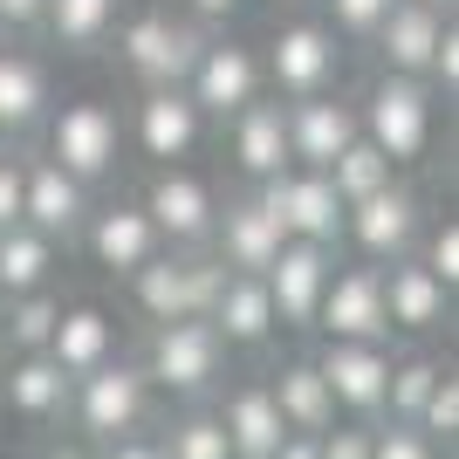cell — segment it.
I'll return each mask as SVG.
<instances>
[{
	"label": "cell",
	"mask_w": 459,
	"mask_h": 459,
	"mask_svg": "<svg viewBox=\"0 0 459 459\" xmlns=\"http://www.w3.org/2000/svg\"><path fill=\"white\" fill-rule=\"evenodd\" d=\"M41 152L56 158L62 172H76L82 186H103L124 165V117L103 96H69L41 117Z\"/></svg>",
	"instance_id": "cell-1"
},
{
	"label": "cell",
	"mask_w": 459,
	"mask_h": 459,
	"mask_svg": "<svg viewBox=\"0 0 459 459\" xmlns=\"http://www.w3.org/2000/svg\"><path fill=\"white\" fill-rule=\"evenodd\" d=\"M432 117H439V96L425 90L419 76H384V69H377V82L357 96V131H364L398 172L425 158V144H432Z\"/></svg>",
	"instance_id": "cell-2"
},
{
	"label": "cell",
	"mask_w": 459,
	"mask_h": 459,
	"mask_svg": "<svg viewBox=\"0 0 459 459\" xmlns=\"http://www.w3.org/2000/svg\"><path fill=\"white\" fill-rule=\"evenodd\" d=\"M131 281V302L137 316H152V323H186V316H206L227 268L212 261L206 247H158L144 268L124 274Z\"/></svg>",
	"instance_id": "cell-3"
},
{
	"label": "cell",
	"mask_w": 459,
	"mask_h": 459,
	"mask_svg": "<svg viewBox=\"0 0 459 459\" xmlns=\"http://www.w3.org/2000/svg\"><path fill=\"white\" fill-rule=\"evenodd\" d=\"M117 62L131 69L137 90H172V82H186L192 56H199V41H206V28H192L186 14H172V7H144V14H124L117 21Z\"/></svg>",
	"instance_id": "cell-4"
},
{
	"label": "cell",
	"mask_w": 459,
	"mask_h": 459,
	"mask_svg": "<svg viewBox=\"0 0 459 459\" xmlns=\"http://www.w3.org/2000/svg\"><path fill=\"white\" fill-rule=\"evenodd\" d=\"M69 419H76V432L90 446L144 432V419H152V377H144V364L110 357V364L82 370V377L69 384Z\"/></svg>",
	"instance_id": "cell-5"
},
{
	"label": "cell",
	"mask_w": 459,
	"mask_h": 459,
	"mask_svg": "<svg viewBox=\"0 0 459 459\" xmlns=\"http://www.w3.org/2000/svg\"><path fill=\"white\" fill-rule=\"evenodd\" d=\"M261 76H268V90L281 96V103H295V96H316V90H336V76H343V35H336L323 14H295V21H281V28L268 35Z\"/></svg>",
	"instance_id": "cell-6"
},
{
	"label": "cell",
	"mask_w": 459,
	"mask_h": 459,
	"mask_svg": "<svg viewBox=\"0 0 459 459\" xmlns=\"http://www.w3.org/2000/svg\"><path fill=\"white\" fill-rule=\"evenodd\" d=\"M227 370V343L206 316H186V323H158L152 350H144V377L152 391H172V398H206Z\"/></svg>",
	"instance_id": "cell-7"
},
{
	"label": "cell",
	"mask_w": 459,
	"mask_h": 459,
	"mask_svg": "<svg viewBox=\"0 0 459 459\" xmlns=\"http://www.w3.org/2000/svg\"><path fill=\"white\" fill-rule=\"evenodd\" d=\"M178 90L199 103V117H206V124H227L233 110H247L254 96L268 90V76H261V56H254L247 41H233L227 28H220V35L199 41V56H192V69H186V82H178Z\"/></svg>",
	"instance_id": "cell-8"
},
{
	"label": "cell",
	"mask_w": 459,
	"mask_h": 459,
	"mask_svg": "<svg viewBox=\"0 0 459 459\" xmlns=\"http://www.w3.org/2000/svg\"><path fill=\"white\" fill-rule=\"evenodd\" d=\"M419 233H425V206H419V192L404 186V178H391L384 192L343 206V240L357 247V261H370V268L404 261V254L419 247Z\"/></svg>",
	"instance_id": "cell-9"
},
{
	"label": "cell",
	"mask_w": 459,
	"mask_h": 459,
	"mask_svg": "<svg viewBox=\"0 0 459 459\" xmlns=\"http://www.w3.org/2000/svg\"><path fill=\"white\" fill-rule=\"evenodd\" d=\"M308 329H323V343H391V323H384V274L370 268V261H350V268L336 261Z\"/></svg>",
	"instance_id": "cell-10"
},
{
	"label": "cell",
	"mask_w": 459,
	"mask_h": 459,
	"mask_svg": "<svg viewBox=\"0 0 459 459\" xmlns=\"http://www.w3.org/2000/svg\"><path fill=\"white\" fill-rule=\"evenodd\" d=\"M261 206L281 220L288 240H316V247H336L343 240V199L329 186V172H308V165H288V172L261 178Z\"/></svg>",
	"instance_id": "cell-11"
},
{
	"label": "cell",
	"mask_w": 459,
	"mask_h": 459,
	"mask_svg": "<svg viewBox=\"0 0 459 459\" xmlns=\"http://www.w3.org/2000/svg\"><path fill=\"white\" fill-rule=\"evenodd\" d=\"M137 206L152 212V227H158L165 247H206L212 220H220V186L199 178V172H186V165H158Z\"/></svg>",
	"instance_id": "cell-12"
},
{
	"label": "cell",
	"mask_w": 459,
	"mask_h": 459,
	"mask_svg": "<svg viewBox=\"0 0 459 459\" xmlns=\"http://www.w3.org/2000/svg\"><path fill=\"white\" fill-rule=\"evenodd\" d=\"M90 206H96V186H82L76 172H62L48 152H28V172H21V227L48 233V240H76Z\"/></svg>",
	"instance_id": "cell-13"
},
{
	"label": "cell",
	"mask_w": 459,
	"mask_h": 459,
	"mask_svg": "<svg viewBox=\"0 0 459 459\" xmlns=\"http://www.w3.org/2000/svg\"><path fill=\"white\" fill-rule=\"evenodd\" d=\"M281 220H274L268 206H261V192H233V199H220V220H212V240L206 254L220 261L227 274H268V261L281 254Z\"/></svg>",
	"instance_id": "cell-14"
},
{
	"label": "cell",
	"mask_w": 459,
	"mask_h": 459,
	"mask_svg": "<svg viewBox=\"0 0 459 459\" xmlns=\"http://www.w3.org/2000/svg\"><path fill=\"white\" fill-rule=\"evenodd\" d=\"M288 117V165H308V172H329V158L357 137V96L343 90H316L281 103Z\"/></svg>",
	"instance_id": "cell-15"
},
{
	"label": "cell",
	"mask_w": 459,
	"mask_h": 459,
	"mask_svg": "<svg viewBox=\"0 0 459 459\" xmlns=\"http://www.w3.org/2000/svg\"><path fill=\"white\" fill-rule=\"evenodd\" d=\"M316 370H323L336 411L377 425L384 419V377H391V343H323L316 350Z\"/></svg>",
	"instance_id": "cell-16"
},
{
	"label": "cell",
	"mask_w": 459,
	"mask_h": 459,
	"mask_svg": "<svg viewBox=\"0 0 459 459\" xmlns=\"http://www.w3.org/2000/svg\"><path fill=\"white\" fill-rule=\"evenodd\" d=\"M446 28H453V0H398L377 21V35H370L377 69L384 76H425V62H432Z\"/></svg>",
	"instance_id": "cell-17"
},
{
	"label": "cell",
	"mask_w": 459,
	"mask_h": 459,
	"mask_svg": "<svg viewBox=\"0 0 459 459\" xmlns=\"http://www.w3.org/2000/svg\"><path fill=\"white\" fill-rule=\"evenodd\" d=\"M48 110H56L48 62L28 41H0V144H28Z\"/></svg>",
	"instance_id": "cell-18"
},
{
	"label": "cell",
	"mask_w": 459,
	"mask_h": 459,
	"mask_svg": "<svg viewBox=\"0 0 459 459\" xmlns=\"http://www.w3.org/2000/svg\"><path fill=\"white\" fill-rule=\"evenodd\" d=\"M199 137H206V117L192 103L186 90H137V117H131V144L158 165H186L199 152Z\"/></svg>",
	"instance_id": "cell-19"
},
{
	"label": "cell",
	"mask_w": 459,
	"mask_h": 459,
	"mask_svg": "<svg viewBox=\"0 0 459 459\" xmlns=\"http://www.w3.org/2000/svg\"><path fill=\"white\" fill-rule=\"evenodd\" d=\"M329 268H336V247H316V240H281V254L268 261V295H274V323L281 329H308L316 323V302L329 288Z\"/></svg>",
	"instance_id": "cell-20"
},
{
	"label": "cell",
	"mask_w": 459,
	"mask_h": 459,
	"mask_svg": "<svg viewBox=\"0 0 459 459\" xmlns=\"http://www.w3.org/2000/svg\"><path fill=\"white\" fill-rule=\"evenodd\" d=\"M82 247H90L96 268L131 274V268H144L165 240H158L152 212L137 206V199H110V206H90V220H82Z\"/></svg>",
	"instance_id": "cell-21"
},
{
	"label": "cell",
	"mask_w": 459,
	"mask_h": 459,
	"mask_svg": "<svg viewBox=\"0 0 459 459\" xmlns=\"http://www.w3.org/2000/svg\"><path fill=\"white\" fill-rule=\"evenodd\" d=\"M227 152H233V172L261 186V178L288 172V117H281V96H254L247 110L227 117Z\"/></svg>",
	"instance_id": "cell-22"
},
{
	"label": "cell",
	"mask_w": 459,
	"mask_h": 459,
	"mask_svg": "<svg viewBox=\"0 0 459 459\" xmlns=\"http://www.w3.org/2000/svg\"><path fill=\"white\" fill-rule=\"evenodd\" d=\"M384 323L404 329V336H432L446 323V308H453V288L439 274L425 268L419 254H404V261H384Z\"/></svg>",
	"instance_id": "cell-23"
},
{
	"label": "cell",
	"mask_w": 459,
	"mask_h": 459,
	"mask_svg": "<svg viewBox=\"0 0 459 459\" xmlns=\"http://www.w3.org/2000/svg\"><path fill=\"white\" fill-rule=\"evenodd\" d=\"M69 370L48 357V350H14V364H7V377H0V398H7V411L28 425H56L69 419Z\"/></svg>",
	"instance_id": "cell-24"
},
{
	"label": "cell",
	"mask_w": 459,
	"mask_h": 459,
	"mask_svg": "<svg viewBox=\"0 0 459 459\" xmlns=\"http://www.w3.org/2000/svg\"><path fill=\"white\" fill-rule=\"evenodd\" d=\"M206 323L220 329V343L227 350H261L274 336V295H268V281L261 274H227L220 281V295H212V308H206Z\"/></svg>",
	"instance_id": "cell-25"
},
{
	"label": "cell",
	"mask_w": 459,
	"mask_h": 459,
	"mask_svg": "<svg viewBox=\"0 0 459 459\" xmlns=\"http://www.w3.org/2000/svg\"><path fill=\"white\" fill-rule=\"evenodd\" d=\"M220 432H227L233 459H268L274 446L288 439L281 411H274L268 377H247V384H233L227 398H220Z\"/></svg>",
	"instance_id": "cell-26"
},
{
	"label": "cell",
	"mask_w": 459,
	"mask_h": 459,
	"mask_svg": "<svg viewBox=\"0 0 459 459\" xmlns=\"http://www.w3.org/2000/svg\"><path fill=\"white\" fill-rule=\"evenodd\" d=\"M48 357H56L69 377H82V370H96V364H110V357H117V323H110L96 302H62L56 336H48Z\"/></svg>",
	"instance_id": "cell-27"
},
{
	"label": "cell",
	"mask_w": 459,
	"mask_h": 459,
	"mask_svg": "<svg viewBox=\"0 0 459 459\" xmlns=\"http://www.w3.org/2000/svg\"><path fill=\"white\" fill-rule=\"evenodd\" d=\"M274 391V411H281L288 432H329L336 425V398H329L323 370H316V357H295V364H281L268 377Z\"/></svg>",
	"instance_id": "cell-28"
},
{
	"label": "cell",
	"mask_w": 459,
	"mask_h": 459,
	"mask_svg": "<svg viewBox=\"0 0 459 459\" xmlns=\"http://www.w3.org/2000/svg\"><path fill=\"white\" fill-rule=\"evenodd\" d=\"M56 254H62V240H48V233L0 227V302L48 288V281H56Z\"/></svg>",
	"instance_id": "cell-29"
},
{
	"label": "cell",
	"mask_w": 459,
	"mask_h": 459,
	"mask_svg": "<svg viewBox=\"0 0 459 459\" xmlns=\"http://www.w3.org/2000/svg\"><path fill=\"white\" fill-rule=\"evenodd\" d=\"M117 21H124V0H48L41 35L56 48H69V56H96L117 35Z\"/></svg>",
	"instance_id": "cell-30"
},
{
	"label": "cell",
	"mask_w": 459,
	"mask_h": 459,
	"mask_svg": "<svg viewBox=\"0 0 459 459\" xmlns=\"http://www.w3.org/2000/svg\"><path fill=\"white\" fill-rule=\"evenodd\" d=\"M391 178H398V165H391V158H384L364 131H357L343 152L329 158V186H336V199H343V206H350V199H370V192H384Z\"/></svg>",
	"instance_id": "cell-31"
},
{
	"label": "cell",
	"mask_w": 459,
	"mask_h": 459,
	"mask_svg": "<svg viewBox=\"0 0 459 459\" xmlns=\"http://www.w3.org/2000/svg\"><path fill=\"white\" fill-rule=\"evenodd\" d=\"M56 316H62V295H56V288L14 295V302H0V343H7V350H48Z\"/></svg>",
	"instance_id": "cell-32"
},
{
	"label": "cell",
	"mask_w": 459,
	"mask_h": 459,
	"mask_svg": "<svg viewBox=\"0 0 459 459\" xmlns=\"http://www.w3.org/2000/svg\"><path fill=\"white\" fill-rule=\"evenodd\" d=\"M439 357H391V377H384V419H419V404L432 398V384H439Z\"/></svg>",
	"instance_id": "cell-33"
},
{
	"label": "cell",
	"mask_w": 459,
	"mask_h": 459,
	"mask_svg": "<svg viewBox=\"0 0 459 459\" xmlns=\"http://www.w3.org/2000/svg\"><path fill=\"white\" fill-rule=\"evenodd\" d=\"M158 446H165V459H233L227 432H220V411H199V404H192L186 419L165 425Z\"/></svg>",
	"instance_id": "cell-34"
},
{
	"label": "cell",
	"mask_w": 459,
	"mask_h": 459,
	"mask_svg": "<svg viewBox=\"0 0 459 459\" xmlns=\"http://www.w3.org/2000/svg\"><path fill=\"white\" fill-rule=\"evenodd\" d=\"M411 425H419V432H425L432 446H446V439L459 432V377H453V370H439L432 398L419 404V419H411Z\"/></svg>",
	"instance_id": "cell-35"
},
{
	"label": "cell",
	"mask_w": 459,
	"mask_h": 459,
	"mask_svg": "<svg viewBox=\"0 0 459 459\" xmlns=\"http://www.w3.org/2000/svg\"><path fill=\"white\" fill-rule=\"evenodd\" d=\"M370 459H439V446L404 419H377L370 425Z\"/></svg>",
	"instance_id": "cell-36"
},
{
	"label": "cell",
	"mask_w": 459,
	"mask_h": 459,
	"mask_svg": "<svg viewBox=\"0 0 459 459\" xmlns=\"http://www.w3.org/2000/svg\"><path fill=\"white\" fill-rule=\"evenodd\" d=\"M411 254H419L446 288H459V227H453V220H425V233H419V247H411Z\"/></svg>",
	"instance_id": "cell-37"
},
{
	"label": "cell",
	"mask_w": 459,
	"mask_h": 459,
	"mask_svg": "<svg viewBox=\"0 0 459 459\" xmlns=\"http://www.w3.org/2000/svg\"><path fill=\"white\" fill-rule=\"evenodd\" d=\"M391 7H398V0H323V21L336 35H350V41H370Z\"/></svg>",
	"instance_id": "cell-38"
},
{
	"label": "cell",
	"mask_w": 459,
	"mask_h": 459,
	"mask_svg": "<svg viewBox=\"0 0 459 459\" xmlns=\"http://www.w3.org/2000/svg\"><path fill=\"white\" fill-rule=\"evenodd\" d=\"M425 90L439 96V103H453V90H459V21L439 35V48H432V62H425Z\"/></svg>",
	"instance_id": "cell-39"
},
{
	"label": "cell",
	"mask_w": 459,
	"mask_h": 459,
	"mask_svg": "<svg viewBox=\"0 0 459 459\" xmlns=\"http://www.w3.org/2000/svg\"><path fill=\"white\" fill-rule=\"evenodd\" d=\"M316 459H370V425L350 419V425H329L316 432Z\"/></svg>",
	"instance_id": "cell-40"
},
{
	"label": "cell",
	"mask_w": 459,
	"mask_h": 459,
	"mask_svg": "<svg viewBox=\"0 0 459 459\" xmlns=\"http://www.w3.org/2000/svg\"><path fill=\"white\" fill-rule=\"evenodd\" d=\"M21 172H28V152L0 144V227H21Z\"/></svg>",
	"instance_id": "cell-41"
},
{
	"label": "cell",
	"mask_w": 459,
	"mask_h": 459,
	"mask_svg": "<svg viewBox=\"0 0 459 459\" xmlns=\"http://www.w3.org/2000/svg\"><path fill=\"white\" fill-rule=\"evenodd\" d=\"M48 0H0V41H35Z\"/></svg>",
	"instance_id": "cell-42"
},
{
	"label": "cell",
	"mask_w": 459,
	"mask_h": 459,
	"mask_svg": "<svg viewBox=\"0 0 459 459\" xmlns=\"http://www.w3.org/2000/svg\"><path fill=\"white\" fill-rule=\"evenodd\" d=\"M178 14H186L192 28H206V35H220V28H233V14H240V0H186Z\"/></svg>",
	"instance_id": "cell-43"
},
{
	"label": "cell",
	"mask_w": 459,
	"mask_h": 459,
	"mask_svg": "<svg viewBox=\"0 0 459 459\" xmlns=\"http://www.w3.org/2000/svg\"><path fill=\"white\" fill-rule=\"evenodd\" d=\"M96 459H165V446H158V432H124V439L96 446Z\"/></svg>",
	"instance_id": "cell-44"
},
{
	"label": "cell",
	"mask_w": 459,
	"mask_h": 459,
	"mask_svg": "<svg viewBox=\"0 0 459 459\" xmlns=\"http://www.w3.org/2000/svg\"><path fill=\"white\" fill-rule=\"evenodd\" d=\"M268 459H316V432H288V439L274 446Z\"/></svg>",
	"instance_id": "cell-45"
},
{
	"label": "cell",
	"mask_w": 459,
	"mask_h": 459,
	"mask_svg": "<svg viewBox=\"0 0 459 459\" xmlns=\"http://www.w3.org/2000/svg\"><path fill=\"white\" fill-rule=\"evenodd\" d=\"M41 459H90V453H82V446H48Z\"/></svg>",
	"instance_id": "cell-46"
}]
</instances>
